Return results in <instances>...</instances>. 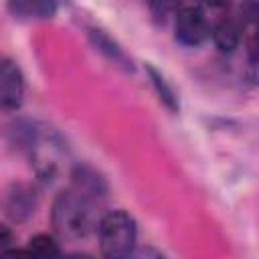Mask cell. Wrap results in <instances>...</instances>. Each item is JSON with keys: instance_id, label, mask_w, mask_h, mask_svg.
<instances>
[{"instance_id": "cell-8", "label": "cell", "mask_w": 259, "mask_h": 259, "mask_svg": "<svg viewBox=\"0 0 259 259\" xmlns=\"http://www.w3.org/2000/svg\"><path fill=\"white\" fill-rule=\"evenodd\" d=\"M14 16H30V18H51L57 10L55 2H12L8 4Z\"/></svg>"}, {"instance_id": "cell-11", "label": "cell", "mask_w": 259, "mask_h": 259, "mask_svg": "<svg viewBox=\"0 0 259 259\" xmlns=\"http://www.w3.org/2000/svg\"><path fill=\"white\" fill-rule=\"evenodd\" d=\"M134 259H166V255L154 247H142L140 251H136Z\"/></svg>"}, {"instance_id": "cell-2", "label": "cell", "mask_w": 259, "mask_h": 259, "mask_svg": "<svg viewBox=\"0 0 259 259\" xmlns=\"http://www.w3.org/2000/svg\"><path fill=\"white\" fill-rule=\"evenodd\" d=\"M138 227L130 212L109 210L99 221V247L105 259H130L136 251Z\"/></svg>"}, {"instance_id": "cell-13", "label": "cell", "mask_w": 259, "mask_h": 259, "mask_svg": "<svg viewBox=\"0 0 259 259\" xmlns=\"http://www.w3.org/2000/svg\"><path fill=\"white\" fill-rule=\"evenodd\" d=\"M61 259H93V257L87 255V253H71V255H67V257H61Z\"/></svg>"}, {"instance_id": "cell-7", "label": "cell", "mask_w": 259, "mask_h": 259, "mask_svg": "<svg viewBox=\"0 0 259 259\" xmlns=\"http://www.w3.org/2000/svg\"><path fill=\"white\" fill-rule=\"evenodd\" d=\"M26 255L28 259H61V247L55 237L38 233L28 241Z\"/></svg>"}, {"instance_id": "cell-10", "label": "cell", "mask_w": 259, "mask_h": 259, "mask_svg": "<svg viewBox=\"0 0 259 259\" xmlns=\"http://www.w3.org/2000/svg\"><path fill=\"white\" fill-rule=\"evenodd\" d=\"M146 69H148V75H150V79H152V85L156 87V93L160 95V99L164 101V105H166L170 111H178V97H176L174 89L168 85V81L162 77V73L156 71L152 65H148Z\"/></svg>"}, {"instance_id": "cell-9", "label": "cell", "mask_w": 259, "mask_h": 259, "mask_svg": "<svg viewBox=\"0 0 259 259\" xmlns=\"http://www.w3.org/2000/svg\"><path fill=\"white\" fill-rule=\"evenodd\" d=\"M89 34H91V38H93L95 47H97L103 55H107L113 63H119V65H123V67L132 65V63H130V59L125 57L123 49H119V47H117V42H115V40H111L103 30H91Z\"/></svg>"}, {"instance_id": "cell-5", "label": "cell", "mask_w": 259, "mask_h": 259, "mask_svg": "<svg viewBox=\"0 0 259 259\" xmlns=\"http://www.w3.org/2000/svg\"><path fill=\"white\" fill-rule=\"evenodd\" d=\"M22 97L24 77L20 69L8 59H0V109H16Z\"/></svg>"}, {"instance_id": "cell-12", "label": "cell", "mask_w": 259, "mask_h": 259, "mask_svg": "<svg viewBox=\"0 0 259 259\" xmlns=\"http://www.w3.org/2000/svg\"><path fill=\"white\" fill-rule=\"evenodd\" d=\"M0 259H28L26 251H20V249H6L0 253Z\"/></svg>"}, {"instance_id": "cell-3", "label": "cell", "mask_w": 259, "mask_h": 259, "mask_svg": "<svg viewBox=\"0 0 259 259\" xmlns=\"http://www.w3.org/2000/svg\"><path fill=\"white\" fill-rule=\"evenodd\" d=\"M210 36V22L200 6H180L174 14V38L184 47H198Z\"/></svg>"}, {"instance_id": "cell-1", "label": "cell", "mask_w": 259, "mask_h": 259, "mask_svg": "<svg viewBox=\"0 0 259 259\" xmlns=\"http://www.w3.org/2000/svg\"><path fill=\"white\" fill-rule=\"evenodd\" d=\"M53 227L63 237L79 239L95 227V206L87 192L79 188L63 190L53 202Z\"/></svg>"}, {"instance_id": "cell-6", "label": "cell", "mask_w": 259, "mask_h": 259, "mask_svg": "<svg viewBox=\"0 0 259 259\" xmlns=\"http://www.w3.org/2000/svg\"><path fill=\"white\" fill-rule=\"evenodd\" d=\"M210 36L221 53H233L241 42V24L233 16H223L210 26Z\"/></svg>"}, {"instance_id": "cell-4", "label": "cell", "mask_w": 259, "mask_h": 259, "mask_svg": "<svg viewBox=\"0 0 259 259\" xmlns=\"http://www.w3.org/2000/svg\"><path fill=\"white\" fill-rule=\"evenodd\" d=\"M63 142L55 132H36L30 142V158L36 174L42 180H53L59 170V160L63 156Z\"/></svg>"}]
</instances>
